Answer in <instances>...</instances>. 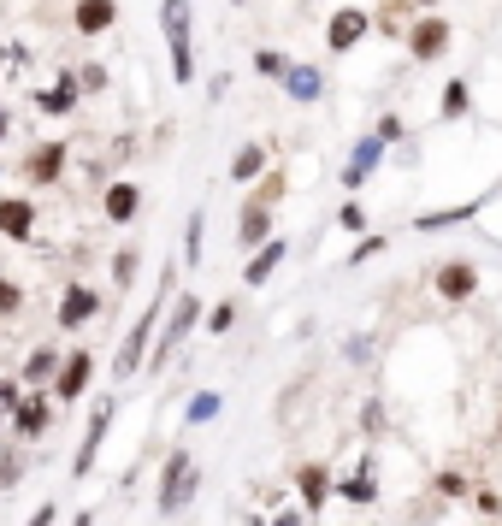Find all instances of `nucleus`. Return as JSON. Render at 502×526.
<instances>
[{
	"label": "nucleus",
	"mask_w": 502,
	"mask_h": 526,
	"mask_svg": "<svg viewBox=\"0 0 502 526\" xmlns=\"http://www.w3.org/2000/svg\"><path fill=\"white\" fill-rule=\"evenodd\" d=\"M420 6H438V0H420Z\"/></svg>",
	"instance_id": "44"
},
{
	"label": "nucleus",
	"mask_w": 502,
	"mask_h": 526,
	"mask_svg": "<svg viewBox=\"0 0 502 526\" xmlns=\"http://www.w3.org/2000/svg\"><path fill=\"white\" fill-rule=\"evenodd\" d=\"M172 290H178V266H166V272H160V290H154V302H148V308L136 314V326H130L125 349L113 355V373H119V379H130V373H142V361H148L142 349H148V343L160 337V326H166L160 314H166V302H172Z\"/></svg>",
	"instance_id": "1"
},
{
	"label": "nucleus",
	"mask_w": 502,
	"mask_h": 526,
	"mask_svg": "<svg viewBox=\"0 0 502 526\" xmlns=\"http://www.w3.org/2000/svg\"><path fill=\"white\" fill-rule=\"evenodd\" d=\"M60 367H65V349H30L24 355V391H42V385H54L60 379Z\"/></svg>",
	"instance_id": "18"
},
{
	"label": "nucleus",
	"mask_w": 502,
	"mask_h": 526,
	"mask_svg": "<svg viewBox=\"0 0 502 526\" xmlns=\"http://www.w3.org/2000/svg\"><path fill=\"white\" fill-rule=\"evenodd\" d=\"M65 160H71V142H36V148L18 160V172H24L30 190H48V184L65 178Z\"/></svg>",
	"instance_id": "4"
},
{
	"label": "nucleus",
	"mask_w": 502,
	"mask_h": 526,
	"mask_svg": "<svg viewBox=\"0 0 502 526\" xmlns=\"http://www.w3.org/2000/svg\"><path fill=\"white\" fill-rule=\"evenodd\" d=\"M95 349H65V367H60V379L48 385L54 391V402H77V396H89V379H95Z\"/></svg>",
	"instance_id": "8"
},
{
	"label": "nucleus",
	"mask_w": 502,
	"mask_h": 526,
	"mask_svg": "<svg viewBox=\"0 0 502 526\" xmlns=\"http://www.w3.org/2000/svg\"><path fill=\"white\" fill-rule=\"evenodd\" d=\"M455 113H467V83H449V89H443V119H455Z\"/></svg>",
	"instance_id": "34"
},
{
	"label": "nucleus",
	"mask_w": 502,
	"mask_h": 526,
	"mask_svg": "<svg viewBox=\"0 0 502 526\" xmlns=\"http://www.w3.org/2000/svg\"><path fill=\"white\" fill-rule=\"evenodd\" d=\"M272 196H278V178L243 207V219H237V243H243V249H266V243H272Z\"/></svg>",
	"instance_id": "7"
},
{
	"label": "nucleus",
	"mask_w": 502,
	"mask_h": 526,
	"mask_svg": "<svg viewBox=\"0 0 502 526\" xmlns=\"http://www.w3.org/2000/svg\"><path fill=\"white\" fill-rule=\"evenodd\" d=\"M231 6H237V0H231Z\"/></svg>",
	"instance_id": "45"
},
{
	"label": "nucleus",
	"mask_w": 502,
	"mask_h": 526,
	"mask_svg": "<svg viewBox=\"0 0 502 526\" xmlns=\"http://www.w3.org/2000/svg\"><path fill=\"white\" fill-rule=\"evenodd\" d=\"M337 497H343V503H355V509H367V503L378 497V485H373V467H361V473L337 479Z\"/></svg>",
	"instance_id": "24"
},
{
	"label": "nucleus",
	"mask_w": 502,
	"mask_h": 526,
	"mask_svg": "<svg viewBox=\"0 0 502 526\" xmlns=\"http://www.w3.org/2000/svg\"><path fill=\"white\" fill-rule=\"evenodd\" d=\"M284 89H290V101H302V107H308V101L325 95V77H319V66H302V60H296L290 77H284Z\"/></svg>",
	"instance_id": "22"
},
{
	"label": "nucleus",
	"mask_w": 502,
	"mask_h": 526,
	"mask_svg": "<svg viewBox=\"0 0 502 526\" xmlns=\"http://www.w3.org/2000/svg\"><path fill=\"white\" fill-rule=\"evenodd\" d=\"M71 526H95V515H77V521H71Z\"/></svg>",
	"instance_id": "41"
},
{
	"label": "nucleus",
	"mask_w": 502,
	"mask_h": 526,
	"mask_svg": "<svg viewBox=\"0 0 502 526\" xmlns=\"http://www.w3.org/2000/svg\"><path fill=\"white\" fill-rule=\"evenodd\" d=\"M195 320H201V296H178V302H172V320L160 326V349H154V361H148V367H166V361H172V349H184V337L195 331Z\"/></svg>",
	"instance_id": "6"
},
{
	"label": "nucleus",
	"mask_w": 502,
	"mask_h": 526,
	"mask_svg": "<svg viewBox=\"0 0 502 526\" xmlns=\"http://www.w3.org/2000/svg\"><path fill=\"white\" fill-rule=\"evenodd\" d=\"M231 326H237V302H219V308H207V331H213V337H225Z\"/></svg>",
	"instance_id": "30"
},
{
	"label": "nucleus",
	"mask_w": 502,
	"mask_h": 526,
	"mask_svg": "<svg viewBox=\"0 0 502 526\" xmlns=\"http://www.w3.org/2000/svg\"><path fill=\"white\" fill-rule=\"evenodd\" d=\"M290 66H296V60H284L278 48H254V71H260V77H278V83H284Z\"/></svg>",
	"instance_id": "27"
},
{
	"label": "nucleus",
	"mask_w": 502,
	"mask_h": 526,
	"mask_svg": "<svg viewBox=\"0 0 502 526\" xmlns=\"http://www.w3.org/2000/svg\"><path fill=\"white\" fill-rule=\"evenodd\" d=\"M101 213H107L113 225H130V219L142 213V190H136L130 178H119V184H107V196H101Z\"/></svg>",
	"instance_id": "19"
},
{
	"label": "nucleus",
	"mask_w": 502,
	"mask_h": 526,
	"mask_svg": "<svg viewBox=\"0 0 502 526\" xmlns=\"http://www.w3.org/2000/svg\"><path fill=\"white\" fill-rule=\"evenodd\" d=\"M201 491V473H195V456H189L184 444L166 456V467H160V515H178L189 497Z\"/></svg>",
	"instance_id": "3"
},
{
	"label": "nucleus",
	"mask_w": 502,
	"mask_h": 526,
	"mask_svg": "<svg viewBox=\"0 0 502 526\" xmlns=\"http://www.w3.org/2000/svg\"><path fill=\"white\" fill-rule=\"evenodd\" d=\"M119 24V0H77L71 6V30L77 36H107Z\"/></svg>",
	"instance_id": "16"
},
{
	"label": "nucleus",
	"mask_w": 502,
	"mask_h": 526,
	"mask_svg": "<svg viewBox=\"0 0 502 526\" xmlns=\"http://www.w3.org/2000/svg\"><path fill=\"white\" fill-rule=\"evenodd\" d=\"M0 237H6V243H30V237H36V207H30V196H0Z\"/></svg>",
	"instance_id": "14"
},
{
	"label": "nucleus",
	"mask_w": 502,
	"mask_h": 526,
	"mask_svg": "<svg viewBox=\"0 0 502 526\" xmlns=\"http://www.w3.org/2000/svg\"><path fill=\"white\" fill-rule=\"evenodd\" d=\"M18 308H24V290H18V284H12V278L0 272V320H12Z\"/></svg>",
	"instance_id": "32"
},
{
	"label": "nucleus",
	"mask_w": 502,
	"mask_h": 526,
	"mask_svg": "<svg viewBox=\"0 0 502 526\" xmlns=\"http://www.w3.org/2000/svg\"><path fill=\"white\" fill-rule=\"evenodd\" d=\"M95 314H101V290H89V284H65V290H60V308H54V320H60V331L89 326Z\"/></svg>",
	"instance_id": "12"
},
{
	"label": "nucleus",
	"mask_w": 502,
	"mask_h": 526,
	"mask_svg": "<svg viewBox=\"0 0 502 526\" xmlns=\"http://www.w3.org/2000/svg\"><path fill=\"white\" fill-rule=\"evenodd\" d=\"M160 36L172 48V77L195 83V48H189V0H160Z\"/></svg>",
	"instance_id": "2"
},
{
	"label": "nucleus",
	"mask_w": 502,
	"mask_h": 526,
	"mask_svg": "<svg viewBox=\"0 0 502 526\" xmlns=\"http://www.w3.org/2000/svg\"><path fill=\"white\" fill-rule=\"evenodd\" d=\"M77 89H107V71H101V66H83V71H77Z\"/></svg>",
	"instance_id": "37"
},
{
	"label": "nucleus",
	"mask_w": 502,
	"mask_h": 526,
	"mask_svg": "<svg viewBox=\"0 0 502 526\" xmlns=\"http://www.w3.org/2000/svg\"><path fill=\"white\" fill-rule=\"evenodd\" d=\"M438 497H467V479L461 473H438Z\"/></svg>",
	"instance_id": "36"
},
{
	"label": "nucleus",
	"mask_w": 502,
	"mask_h": 526,
	"mask_svg": "<svg viewBox=\"0 0 502 526\" xmlns=\"http://www.w3.org/2000/svg\"><path fill=\"white\" fill-rule=\"evenodd\" d=\"M497 438H502V414H497Z\"/></svg>",
	"instance_id": "43"
},
{
	"label": "nucleus",
	"mask_w": 502,
	"mask_h": 526,
	"mask_svg": "<svg viewBox=\"0 0 502 526\" xmlns=\"http://www.w3.org/2000/svg\"><path fill=\"white\" fill-rule=\"evenodd\" d=\"M0 136H6V107H0Z\"/></svg>",
	"instance_id": "42"
},
{
	"label": "nucleus",
	"mask_w": 502,
	"mask_h": 526,
	"mask_svg": "<svg viewBox=\"0 0 502 526\" xmlns=\"http://www.w3.org/2000/svg\"><path fill=\"white\" fill-rule=\"evenodd\" d=\"M18 479H24V450H18V444H6V450H0V491H12Z\"/></svg>",
	"instance_id": "28"
},
{
	"label": "nucleus",
	"mask_w": 502,
	"mask_h": 526,
	"mask_svg": "<svg viewBox=\"0 0 502 526\" xmlns=\"http://www.w3.org/2000/svg\"><path fill=\"white\" fill-rule=\"evenodd\" d=\"M18 402H24V379H0V426H12Z\"/></svg>",
	"instance_id": "29"
},
{
	"label": "nucleus",
	"mask_w": 502,
	"mask_h": 526,
	"mask_svg": "<svg viewBox=\"0 0 502 526\" xmlns=\"http://www.w3.org/2000/svg\"><path fill=\"white\" fill-rule=\"evenodd\" d=\"M136 272H142V249H119V255H113V278H119V284H130Z\"/></svg>",
	"instance_id": "31"
},
{
	"label": "nucleus",
	"mask_w": 502,
	"mask_h": 526,
	"mask_svg": "<svg viewBox=\"0 0 502 526\" xmlns=\"http://www.w3.org/2000/svg\"><path fill=\"white\" fill-rule=\"evenodd\" d=\"M201 243H207V213L195 207V213H189V231H184V266H201Z\"/></svg>",
	"instance_id": "26"
},
{
	"label": "nucleus",
	"mask_w": 502,
	"mask_h": 526,
	"mask_svg": "<svg viewBox=\"0 0 502 526\" xmlns=\"http://www.w3.org/2000/svg\"><path fill=\"white\" fill-rule=\"evenodd\" d=\"M373 255H384V237H378V231H367V237H361V243H355V255H349V266L373 261Z\"/></svg>",
	"instance_id": "35"
},
{
	"label": "nucleus",
	"mask_w": 502,
	"mask_h": 526,
	"mask_svg": "<svg viewBox=\"0 0 502 526\" xmlns=\"http://www.w3.org/2000/svg\"><path fill=\"white\" fill-rule=\"evenodd\" d=\"M432 284H438L443 302H467V296L479 290V266H473V261H443Z\"/></svg>",
	"instance_id": "17"
},
{
	"label": "nucleus",
	"mask_w": 502,
	"mask_h": 526,
	"mask_svg": "<svg viewBox=\"0 0 502 526\" xmlns=\"http://www.w3.org/2000/svg\"><path fill=\"white\" fill-rule=\"evenodd\" d=\"M225 414V396L219 391H195V402L184 408V426H207V420H219Z\"/></svg>",
	"instance_id": "25"
},
{
	"label": "nucleus",
	"mask_w": 502,
	"mask_h": 526,
	"mask_svg": "<svg viewBox=\"0 0 502 526\" xmlns=\"http://www.w3.org/2000/svg\"><path fill=\"white\" fill-rule=\"evenodd\" d=\"M337 225H343V231H367V207H361V201H343V207H337Z\"/></svg>",
	"instance_id": "33"
},
{
	"label": "nucleus",
	"mask_w": 502,
	"mask_h": 526,
	"mask_svg": "<svg viewBox=\"0 0 502 526\" xmlns=\"http://www.w3.org/2000/svg\"><path fill=\"white\" fill-rule=\"evenodd\" d=\"M54 521H60V509H54V503H42V509H36L24 526H54Z\"/></svg>",
	"instance_id": "39"
},
{
	"label": "nucleus",
	"mask_w": 502,
	"mask_h": 526,
	"mask_svg": "<svg viewBox=\"0 0 502 526\" xmlns=\"http://www.w3.org/2000/svg\"><path fill=\"white\" fill-rule=\"evenodd\" d=\"M284 255H290V243H284V237H272L266 249H254V261L243 266V284H249V290H260V284H266V278L284 266Z\"/></svg>",
	"instance_id": "20"
},
{
	"label": "nucleus",
	"mask_w": 502,
	"mask_h": 526,
	"mask_svg": "<svg viewBox=\"0 0 502 526\" xmlns=\"http://www.w3.org/2000/svg\"><path fill=\"white\" fill-rule=\"evenodd\" d=\"M107 426H113V396L95 402V414H89V426H83V444H77V456H71V479H89V473H95L101 444H107Z\"/></svg>",
	"instance_id": "5"
},
{
	"label": "nucleus",
	"mask_w": 502,
	"mask_h": 526,
	"mask_svg": "<svg viewBox=\"0 0 502 526\" xmlns=\"http://www.w3.org/2000/svg\"><path fill=\"white\" fill-rule=\"evenodd\" d=\"M54 426V391H24V402L12 408V438H42Z\"/></svg>",
	"instance_id": "10"
},
{
	"label": "nucleus",
	"mask_w": 502,
	"mask_h": 526,
	"mask_svg": "<svg viewBox=\"0 0 502 526\" xmlns=\"http://www.w3.org/2000/svg\"><path fill=\"white\" fill-rule=\"evenodd\" d=\"M378 154H384V142H378V136H361V142H355V154H349V166H343V184H349V190H361V184L373 178Z\"/></svg>",
	"instance_id": "21"
},
{
	"label": "nucleus",
	"mask_w": 502,
	"mask_h": 526,
	"mask_svg": "<svg viewBox=\"0 0 502 526\" xmlns=\"http://www.w3.org/2000/svg\"><path fill=\"white\" fill-rule=\"evenodd\" d=\"M272 526H302V509H284V515H278Z\"/></svg>",
	"instance_id": "40"
},
{
	"label": "nucleus",
	"mask_w": 502,
	"mask_h": 526,
	"mask_svg": "<svg viewBox=\"0 0 502 526\" xmlns=\"http://www.w3.org/2000/svg\"><path fill=\"white\" fill-rule=\"evenodd\" d=\"M378 142H384V148H390V142H402V119H378Z\"/></svg>",
	"instance_id": "38"
},
{
	"label": "nucleus",
	"mask_w": 502,
	"mask_h": 526,
	"mask_svg": "<svg viewBox=\"0 0 502 526\" xmlns=\"http://www.w3.org/2000/svg\"><path fill=\"white\" fill-rule=\"evenodd\" d=\"M443 48H449V18L426 12V18L408 30V54H414V60H438Z\"/></svg>",
	"instance_id": "15"
},
{
	"label": "nucleus",
	"mask_w": 502,
	"mask_h": 526,
	"mask_svg": "<svg viewBox=\"0 0 502 526\" xmlns=\"http://www.w3.org/2000/svg\"><path fill=\"white\" fill-rule=\"evenodd\" d=\"M77 95H83V89H77V71L60 66V77H54L48 89H30V107L48 113V119H65V113H77Z\"/></svg>",
	"instance_id": "9"
},
{
	"label": "nucleus",
	"mask_w": 502,
	"mask_h": 526,
	"mask_svg": "<svg viewBox=\"0 0 502 526\" xmlns=\"http://www.w3.org/2000/svg\"><path fill=\"white\" fill-rule=\"evenodd\" d=\"M260 172H266V148H260V142H243V148L231 154V178H237V184H254Z\"/></svg>",
	"instance_id": "23"
},
{
	"label": "nucleus",
	"mask_w": 502,
	"mask_h": 526,
	"mask_svg": "<svg viewBox=\"0 0 502 526\" xmlns=\"http://www.w3.org/2000/svg\"><path fill=\"white\" fill-rule=\"evenodd\" d=\"M296 491H302V515H319V509L331 503L337 479H331V467H325V461H308V467L296 473Z\"/></svg>",
	"instance_id": "13"
},
{
	"label": "nucleus",
	"mask_w": 502,
	"mask_h": 526,
	"mask_svg": "<svg viewBox=\"0 0 502 526\" xmlns=\"http://www.w3.org/2000/svg\"><path fill=\"white\" fill-rule=\"evenodd\" d=\"M367 30H373V12H361V6H337L331 24H325V48H331V54H349Z\"/></svg>",
	"instance_id": "11"
}]
</instances>
